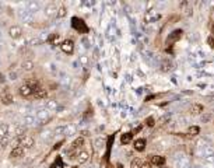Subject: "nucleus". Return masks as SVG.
I'll use <instances>...</instances> for the list:
<instances>
[{"label": "nucleus", "mask_w": 214, "mask_h": 168, "mask_svg": "<svg viewBox=\"0 0 214 168\" xmlns=\"http://www.w3.org/2000/svg\"><path fill=\"white\" fill-rule=\"evenodd\" d=\"M36 122H38L36 121V118L32 116V115H24L22 119H21L22 126H32V125H35Z\"/></svg>", "instance_id": "9b49d317"}, {"label": "nucleus", "mask_w": 214, "mask_h": 168, "mask_svg": "<svg viewBox=\"0 0 214 168\" xmlns=\"http://www.w3.org/2000/svg\"><path fill=\"white\" fill-rule=\"evenodd\" d=\"M56 13H58V6L55 3H49L46 4V7H45V15L46 17H56Z\"/></svg>", "instance_id": "1a4fd4ad"}, {"label": "nucleus", "mask_w": 214, "mask_h": 168, "mask_svg": "<svg viewBox=\"0 0 214 168\" xmlns=\"http://www.w3.org/2000/svg\"><path fill=\"white\" fill-rule=\"evenodd\" d=\"M0 35H2V29H0Z\"/></svg>", "instance_id": "de8ad7c7"}, {"label": "nucleus", "mask_w": 214, "mask_h": 168, "mask_svg": "<svg viewBox=\"0 0 214 168\" xmlns=\"http://www.w3.org/2000/svg\"><path fill=\"white\" fill-rule=\"evenodd\" d=\"M34 98L35 99H45L48 97V90L44 87H39V88H36L35 91H34Z\"/></svg>", "instance_id": "9d476101"}, {"label": "nucleus", "mask_w": 214, "mask_h": 168, "mask_svg": "<svg viewBox=\"0 0 214 168\" xmlns=\"http://www.w3.org/2000/svg\"><path fill=\"white\" fill-rule=\"evenodd\" d=\"M161 69H162L164 72H169V70L172 69V63H171V62H168V60H164L162 67H161Z\"/></svg>", "instance_id": "2f4dec72"}, {"label": "nucleus", "mask_w": 214, "mask_h": 168, "mask_svg": "<svg viewBox=\"0 0 214 168\" xmlns=\"http://www.w3.org/2000/svg\"><path fill=\"white\" fill-rule=\"evenodd\" d=\"M45 108L49 111L58 109V101H56V99H49V101H46V106H45Z\"/></svg>", "instance_id": "4be33fe9"}, {"label": "nucleus", "mask_w": 214, "mask_h": 168, "mask_svg": "<svg viewBox=\"0 0 214 168\" xmlns=\"http://www.w3.org/2000/svg\"><path fill=\"white\" fill-rule=\"evenodd\" d=\"M150 164L157 165V167H162V165L165 164V157H162V156H151Z\"/></svg>", "instance_id": "f8f14e48"}, {"label": "nucleus", "mask_w": 214, "mask_h": 168, "mask_svg": "<svg viewBox=\"0 0 214 168\" xmlns=\"http://www.w3.org/2000/svg\"><path fill=\"white\" fill-rule=\"evenodd\" d=\"M104 146H105V140L102 139V137H98V139L95 140V149L97 150L104 149Z\"/></svg>", "instance_id": "cd10ccee"}, {"label": "nucleus", "mask_w": 214, "mask_h": 168, "mask_svg": "<svg viewBox=\"0 0 214 168\" xmlns=\"http://www.w3.org/2000/svg\"><path fill=\"white\" fill-rule=\"evenodd\" d=\"M11 130V126L7 123H2L0 125V137H3V136L8 135V132Z\"/></svg>", "instance_id": "412c9836"}, {"label": "nucleus", "mask_w": 214, "mask_h": 168, "mask_svg": "<svg viewBox=\"0 0 214 168\" xmlns=\"http://www.w3.org/2000/svg\"><path fill=\"white\" fill-rule=\"evenodd\" d=\"M0 45H2V42H0Z\"/></svg>", "instance_id": "09e8293b"}, {"label": "nucleus", "mask_w": 214, "mask_h": 168, "mask_svg": "<svg viewBox=\"0 0 214 168\" xmlns=\"http://www.w3.org/2000/svg\"><path fill=\"white\" fill-rule=\"evenodd\" d=\"M143 163L144 161L142 160V158H134L133 161H132V164H130V167L132 168H142V165H143Z\"/></svg>", "instance_id": "bb28decb"}, {"label": "nucleus", "mask_w": 214, "mask_h": 168, "mask_svg": "<svg viewBox=\"0 0 214 168\" xmlns=\"http://www.w3.org/2000/svg\"><path fill=\"white\" fill-rule=\"evenodd\" d=\"M34 146H35V140H34L32 136H24V139H22V142H21L22 149H24V150L32 149Z\"/></svg>", "instance_id": "0eeeda50"}, {"label": "nucleus", "mask_w": 214, "mask_h": 168, "mask_svg": "<svg viewBox=\"0 0 214 168\" xmlns=\"http://www.w3.org/2000/svg\"><path fill=\"white\" fill-rule=\"evenodd\" d=\"M62 144H63V142H59L58 144H56V146L53 147V150H58V149H60V146H62Z\"/></svg>", "instance_id": "c03bdc74"}, {"label": "nucleus", "mask_w": 214, "mask_h": 168, "mask_svg": "<svg viewBox=\"0 0 214 168\" xmlns=\"http://www.w3.org/2000/svg\"><path fill=\"white\" fill-rule=\"evenodd\" d=\"M4 81H6V77H4V74L0 73V84H4Z\"/></svg>", "instance_id": "a19ab883"}, {"label": "nucleus", "mask_w": 214, "mask_h": 168, "mask_svg": "<svg viewBox=\"0 0 214 168\" xmlns=\"http://www.w3.org/2000/svg\"><path fill=\"white\" fill-rule=\"evenodd\" d=\"M160 18V14H157L155 11H147V14H145V22H152V21H155V20Z\"/></svg>", "instance_id": "f3484780"}, {"label": "nucleus", "mask_w": 214, "mask_h": 168, "mask_svg": "<svg viewBox=\"0 0 214 168\" xmlns=\"http://www.w3.org/2000/svg\"><path fill=\"white\" fill-rule=\"evenodd\" d=\"M25 132H27V129H25V126H22V125H20V126H17V128L14 129V136H24L25 135Z\"/></svg>", "instance_id": "393cba45"}, {"label": "nucleus", "mask_w": 214, "mask_h": 168, "mask_svg": "<svg viewBox=\"0 0 214 168\" xmlns=\"http://www.w3.org/2000/svg\"><path fill=\"white\" fill-rule=\"evenodd\" d=\"M207 42H209V44H210V46L211 48H214V39H213V38H209V39H207Z\"/></svg>", "instance_id": "79ce46f5"}, {"label": "nucleus", "mask_w": 214, "mask_h": 168, "mask_svg": "<svg viewBox=\"0 0 214 168\" xmlns=\"http://www.w3.org/2000/svg\"><path fill=\"white\" fill-rule=\"evenodd\" d=\"M66 15V7L65 6H60L58 8V13H56V18H63Z\"/></svg>", "instance_id": "c756f323"}, {"label": "nucleus", "mask_w": 214, "mask_h": 168, "mask_svg": "<svg viewBox=\"0 0 214 168\" xmlns=\"http://www.w3.org/2000/svg\"><path fill=\"white\" fill-rule=\"evenodd\" d=\"M35 116H36V121L38 122H45L46 119H49V116H51V111L46 109V108H41V109L36 111Z\"/></svg>", "instance_id": "f03ea898"}, {"label": "nucleus", "mask_w": 214, "mask_h": 168, "mask_svg": "<svg viewBox=\"0 0 214 168\" xmlns=\"http://www.w3.org/2000/svg\"><path fill=\"white\" fill-rule=\"evenodd\" d=\"M76 133V126H73V125H69V126H66L65 129V136H73Z\"/></svg>", "instance_id": "a878e982"}, {"label": "nucleus", "mask_w": 214, "mask_h": 168, "mask_svg": "<svg viewBox=\"0 0 214 168\" xmlns=\"http://www.w3.org/2000/svg\"><path fill=\"white\" fill-rule=\"evenodd\" d=\"M24 156V149H22L21 146H18V147H14V149L11 150V153H10V157L11 158H20Z\"/></svg>", "instance_id": "4468645a"}, {"label": "nucleus", "mask_w": 214, "mask_h": 168, "mask_svg": "<svg viewBox=\"0 0 214 168\" xmlns=\"http://www.w3.org/2000/svg\"><path fill=\"white\" fill-rule=\"evenodd\" d=\"M65 129H66V126H56V128L53 129V135H56V136L65 135Z\"/></svg>", "instance_id": "7c9ffc66"}, {"label": "nucleus", "mask_w": 214, "mask_h": 168, "mask_svg": "<svg viewBox=\"0 0 214 168\" xmlns=\"http://www.w3.org/2000/svg\"><path fill=\"white\" fill-rule=\"evenodd\" d=\"M142 168H151V164H150V163H143V165H142Z\"/></svg>", "instance_id": "37998d69"}, {"label": "nucleus", "mask_w": 214, "mask_h": 168, "mask_svg": "<svg viewBox=\"0 0 214 168\" xmlns=\"http://www.w3.org/2000/svg\"><path fill=\"white\" fill-rule=\"evenodd\" d=\"M18 17H20V20H21L22 22H25V24H31L34 20V14H31L27 8L20 11V13H18Z\"/></svg>", "instance_id": "20e7f679"}, {"label": "nucleus", "mask_w": 214, "mask_h": 168, "mask_svg": "<svg viewBox=\"0 0 214 168\" xmlns=\"http://www.w3.org/2000/svg\"><path fill=\"white\" fill-rule=\"evenodd\" d=\"M158 168H168V167H164V165H162V167H158Z\"/></svg>", "instance_id": "49530a36"}, {"label": "nucleus", "mask_w": 214, "mask_h": 168, "mask_svg": "<svg viewBox=\"0 0 214 168\" xmlns=\"http://www.w3.org/2000/svg\"><path fill=\"white\" fill-rule=\"evenodd\" d=\"M132 137H133V133H123L120 137V142H122V144H129Z\"/></svg>", "instance_id": "5701e85b"}, {"label": "nucleus", "mask_w": 214, "mask_h": 168, "mask_svg": "<svg viewBox=\"0 0 214 168\" xmlns=\"http://www.w3.org/2000/svg\"><path fill=\"white\" fill-rule=\"evenodd\" d=\"M145 123H147V126H154L155 121H154V118L149 116V118H147V119H145Z\"/></svg>", "instance_id": "f704fd0d"}, {"label": "nucleus", "mask_w": 214, "mask_h": 168, "mask_svg": "<svg viewBox=\"0 0 214 168\" xmlns=\"http://www.w3.org/2000/svg\"><path fill=\"white\" fill-rule=\"evenodd\" d=\"M210 118H211L210 113H206V115H204V116L202 118V121H203V122H207V121H210Z\"/></svg>", "instance_id": "58836bf2"}, {"label": "nucleus", "mask_w": 214, "mask_h": 168, "mask_svg": "<svg viewBox=\"0 0 214 168\" xmlns=\"http://www.w3.org/2000/svg\"><path fill=\"white\" fill-rule=\"evenodd\" d=\"M60 49H62L65 53L70 55V53H73V51H74V42H73L72 39H65L62 44H60Z\"/></svg>", "instance_id": "7ed1b4c3"}, {"label": "nucleus", "mask_w": 214, "mask_h": 168, "mask_svg": "<svg viewBox=\"0 0 214 168\" xmlns=\"http://www.w3.org/2000/svg\"><path fill=\"white\" fill-rule=\"evenodd\" d=\"M181 35H182V31H181V29H176V31H172V32L169 34V37H168V39H167V44L169 45V44H172V42H175V41H178L179 38H181Z\"/></svg>", "instance_id": "ddd939ff"}, {"label": "nucleus", "mask_w": 214, "mask_h": 168, "mask_svg": "<svg viewBox=\"0 0 214 168\" xmlns=\"http://www.w3.org/2000/svg\"><path fill=\"white\" fill-rule=\"evenodd\" d=\"M88 158H90V154H88V151H85V150H81V151H79V156H77V161H79L80 164H84V163H87Z\"/></svg>", "instance_id": "dca6fc26"}, {"label": "nucleus", "mask_w": 214, "mask_h": 168, "mask_svg": "<svg viewBox=\"0 0 214 168\" xmlns=\"http://www.w3.org/2000/svg\"><path fill=\"white\" fill-rule=\"evenodd\" d=\"M8 79H10V80H17V73H15V72H11V73L8 74Z\"/></svg>", "instance_id": "4c0bfd02"}, {"label": "nucleus", "mask_w": 214, "mask_h": 168, "mask_svg": "<svg viewBox=\"0 0 214 168\" xmlns=\"http://www.w3.org/2000/svg\"><path fill=\"white\" fill-rule=\"evenodd\" d=\"M41 44H42V39H39V38H31V39H28L29 46H38Z\"/></svg>", "instance_id": "c85d7f7f"}, {"label": "nucleus", "mask_w": 214, "mask_h": 168, "mask_svg": "<svg viewBox=\"0 0 214 168\" xmlns=\"http://www.w3.org/2000/svg\"><path fill=\"white\" fill-rule=\"evenodd\" d=\"M145 149V140L144 139H137L134 142V150L136 151H144Z\"/></svg>", "instance_id": "aec40b11"}, {"label": "nucleus", "mask_w": 214, "mask_h": 168, "mask_svg": "<svg viewBox=\"0 0 214 168\" xmlns=\"http://www.w3.org/2000/svg\"><path fill=\"white\" fill-rule=\"evenodd\" d=\"M52 168H65V167H63V164H62V158L58 157V160L55 161V164L52 165Z\"/></svg>", "instance_id": "72a5a7b5"}, {"label": "nucleus", "mask_w": 214, "mask_h": 168, "mask_svg": "<svg viewBox=\"0 0 214 168\" xmlns=\"http://www.w3.org/2000/svg\"><path fill=\"white\" fill-rule=\"evenodd\" d=\"M18 92H20V95H21L22 98H28V97H31L34 94V90L29 86H27V84H22L21 87H20V90H18Z\"/></svg>", "instance_id": "423d86ee"}, {"label": "nucleus", "mask_w": 214, "mask_h": 168, "mask_svg": "<svg viewBox=\"0 0 214 168\" xmlns=\"http://www.w3.org/2000/svg\"><path fill=\"white\" fill-rule=\"evenodd\" d=\"M56 39H59V34H53V35L49 38V41H51V42H53V41H56Z\"/></svg>", "instance_id": "ea45409f"}, {"label": "nucleus", "mask_w": 214, "mask_h": 168, "mask_svg": "<svg viewBox=\"0 0 214 168\" xmlns=\"http://www.w3.org/2000/svg\"><path fill=\"white\" fill-rule=\"evenodd\" d=\"M72 25L76 31H79V32H81V34L88 32V28H87V25H85V22H84L81 18H79V17H73Z\"/></svg>", "instance_id": "f257e3e1"}, {"label": "nucleus", "mask_w": 214, "mask_h": 168, "mask_svg": "<svg viewBox=\"0 0 214 168\" xmlns=\"http://www.w3.org/2000/svg\"><path fill=\"white\" fill-rule=\"evenodd\" d=\"M27 10H28L31 14H34V13H36V11L39 10V3H38V2H34V0H31V2H28V3H27Z\"/></svg>", "instance_id": "2eb2a0df"}, {"label": "nucleus", "mask_w": 214, "mask_h": 168, "mask_svg": "<svg viewBox=\"0 0 214 168\" xmlns=\"http://www.w3.org/2000/svg\"><path fill=\"white\" fill-rule=\"evenodd\" d=\"M200 111H202V105H195L192 109V113L193 115H196V113H200Z\"/></svg>", "instance_id": "c9c22d12"}, {"label": "nucleus", "mask_w": 214, "mask_h": 168, "mask_svg": "<svg viewBox=\"0 0 214 168\" xmlns=\"http://www.w3.org/2000/svg\"><path fill=\"white\" fill-rule=\"evenodd\" d=\"M116 168H123V165H122V164H119V163H118V164H116Z\"/></svg>", "instance_id": "a18cd8bd"}, {"label": "nucleus", "mask_w": 214, "mask_h": 168, "mask_svg": "<svg viewBox=\"0 0 214 168\" xmlns=\"http://www.w3.org/2000/svg\"><path fill=\"white\" fill-rule=\"evenodd\" d=\"M8 35H10V38H13V39H18V38H21L22 35V28L20 25H13L8 28Z\"/></svg>", "instance_id": "39448f33"}, {"label": "nucleus", "mask_w": 214, "mask_h": 168, "mask_svg": "<svg viewBox=\"0 0 214 168\" xmlns=\"http://www.w3.org/2000/svg\"><path fill=\"white\" fill-rule=\"evenodd\" d=\"M189 135H192V136H195V135H199V132H200V129H199V126H190L189 128Z\"/></svg>", "instance_id": "473e14b6"}, {"label": "nucleus", "mask_w": 214, "mask_h": 168, "mask_svg": "<svg viewBox=\"0 0 214 168\" xmlns=\"http://www.w3.org/2000/svg\"><path fill=\"white\" fill-rule=\"evenodd\" d=\"M21 67H22L24 72H32L34 67H35V63H34L32 60H24L22 65H21Z\"/></svg>", "instance_id": "6ab92c4d"}, {"label": "nucleus", "mask_w": 214, "mask_h": 168, "mask_svg": "<svg viewBox=\"0 0 214 168\" xmlns=\"http://www.w3.org/2000/svg\"><path fill=\"white\" fill-rule=\"evenodd\" d=\"M10 143H11V136L10 135H6V136H3V137H0V146L2 147L8 146Z\"/></svg>", "instance_id": "b1692460"}, {"label": "nucleus", "mask_w": 214, "mask_h": 168, "mask_svg": "<svg viewBox=\"0 0 214 168\" xmlns=\"http://www.w3.org/2000/svg\"><path fill=\"white\" fill-rule=\"evenodd\" d=\"M0 101H2V104L3 105H11V104L14 102V97H13V94L8 91H4L3 94H2V98H0Z\"/></svg>", "instance_id": "6e6552de"}, {"label": "nucleus", "mask_w": 214, "mask_h": 168, "mask_svg": "<svg viewBox=\"0 0 214 168\" xmlns=\"http://www.w3.org/2000/svg\"><path fill=\"white\" fill-rule=\"evenodd\" d=\"M80 63H81V65H87V63H88V58H87V56H81V58H80Z\"/></svg>", "instance_id": "e433bc0d"}, {"label": "nucleus", "mask_w": 214, "mask_h": 168, "mask_svg": "<svg viewBox=\"0 0 214 168\" xmlns=\"http://www.w3.org/2000/svg\"><path fill=\"white\" fill-rule=\"evenodd\" d=\"M83 146H84V137H77V139L72 143L70 150H80Z\"/></svg>", "instance_id": "a211bd4d"}]
</instances>
